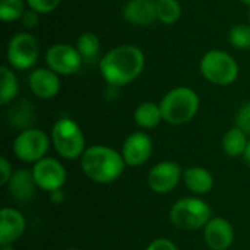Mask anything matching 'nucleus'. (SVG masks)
Returning <instances> with one entry per match:
<instances>
[{"label":"nucleus","instance_id":"obj_1","mask_svg":"<svg viewBox=\"0 0 250 250\" xmlns=\"http://www.w3.org/2000/svg\"><path fill=\"white\" fill-rule=\"evenodd\" d=\"M145 67L144 51L133 44H122L111 48L100 60V73L114 88L133 82Z\"/></svg>","mask_w":250,"mask_h":250},{"label":"nucleus","instance_id":"obj_2","mask_svg":"<svg viewBox=\"0 0 250 250\" xmlns=\"http://www.w3.org/2000/svg\"><path fill=\"white\" fill-rule=\"evenodd\" d=\"M81 166L88 179L95 183H111L117 180L126 163L123 155L113 148L104 145H94L85 149L81 157Z\"/></svg>","mask_w":250,"mask_h":250},{"label":"nucleus","instance_id":"obj_3","mask_svg":"<svg viewBox=\"0 0 250 250\" xmlns=\"http://www.w3.org/2000/svg\"><path fill=\"white\" fill-rule=\"evenodd\" d=\"M163 120L180 126L190 122L199 110V95L188 86L170 89L160 101Z\"/></svg>","mask_w":250,"mask_h":250},{"label":"nucleus","instance_id":"obj_4","mask_svg":"<svg viewBox=\"0 0 250 250\" xmlns=\"http://www.w3.org/2000/svg\"><path fill=\"white\" fill-rule=\"evenodd\" d=\"M51 141L60 157L76 160L85 152V138L79 125L69 119H59L51 129Z\"/></svg>","mask_w":250,"mask_h":250},{"label":"nucleus","instance_id":"obj_5","mask_svg":"<svg viewBox=\"0 0 250 250\" xmlns=\"http://www.w3.org/2000/svg\"><path fill=\"white\" fill-rule=\"evenodd\" d=\"M202 76L214 85H230L239 76V64L223 50H209L204 54L199 63Z\"/></svg>","mask_w":250,"mask_h":250},{"label":"nucleus","instance_id":"obj_6","mask_svg":"<svg viewBox=\"0 0 250 250\" xmlns=\"http://www.w3.org/2000/svg\"><path fill=\"white\" fill-rule=\"evenodd\" d=\"M170 220L180 230H199L211 221V208L199 198H183L171 207Z\"/></svg>","mask_w":250,"mask_h":250},{"label":"nucleus","instance_id":"obj_7","mask_svg":"<svg viewBox=\"0 0 250 250\" xmlns=\"http://www.w3.org/2000/svg\"><path fill=\"white\" fill-rule=\"evenodd\" d=\"M38 41L34 35L28 32H16L7 42V63L16 70L31 69L38 60Z\"/></svg>","mask_w":250,"mask_h":250},{"label":"nucleus","instance_id":"obj_8","mask_svg":"<svg viewBox=\"0 0 250 250\" xmlns=\"http://www.w3.org/2000/svg\"><path fill=\"white\" fill-rule=\"evenodd\" d=\"M50 141L47 135L34 127L23 129L13 142V152L23 163H37L42 160L48 151Z\"/></svg>","mask_w":250,"mask_h":250},{"label":"nucleus","instance_id":"obj_9","mask_svg":"<svg viewBox=\"0 0 250 250\" xmlns=\"http://www.w3.org/2000/svg\"><path fill=\"white\" fill-rule=\"evenodd\" d=\"M45 63L48 69H51L57 75L67 76L76 73L81 69L83 60L76 47L66 42H57L47 50Z\"/></svg>","mask_w":250,"mask_h":250},{"label":"nucleus","instance_id":"obj_10","mask_svg":"<svg viewBox=\"0 0 250 250\" xmlns=\"http://www.w3.org/2000/svg\"><path fill=\"white\" fill-rule=\"evenodd\" d=\"M32 176L37 188L45 192H54L62 189L66 182V170L62 163L54 158H42L32 167Z\"/></svg>","mask_w":250,"mask_h":250},{"label":"nucleus","instance_id":"obj_11","mask_svg":"<svg viewBox=\"0 0 250 250\" xmlns=\"http://www.w3.org/2000/svg\"><path fill=\"white\" fill-rule=\"evenodd\" d=\"M182 179V168L173 161H161L155 164L146 177L148 186L155 193L171 192Z\"/></svg>","mask_w":250,"mask_h":250},{"label":"nucleus","instance_id":"obj_12","mask_svg":"<svg viewBox=\"0 0 250 250\" xmlns=\"http://www.w3.org/2000/svg\"><path fill=\"white\" fill-rule=\"evenodd\" d=\"M152 154V141L144 132H133L125 139L122 155L126 166L138 167L149 160Z\"/></svg>","mask_w":250,"mask_h":250},{"label":"nucleus","instance_id":"obj_13","mask_svg":"<svg viewBox=\"0 0 250 250\" xmlns=\"http://www.w3.org/2000/svg\"><path fill=\"white\" fill-rule=\"evenodd\" d=\"M123 19L132 25L146 26L157 19V0H129L122 10Z\"/></svg>","mask_w":250,"mask_h":250},{"label":"nucleus","instance_id":"obj_14","mask_svg":"<svg viewBox=\"0 0 250 250\" xmlns=\"http://www.w3.org/2000/svg\"><path fill=\"white\" fill-rule=\"evenodd\" d=\"M29 88L41 100L54 98L60 91V79L51 69H35L29 75Z\"/></svg>","mask_w":250,"mask_h":250},{"label":"nucleus","instance_id":"obj_15","mask_svg":"<svg viewBox=\"0 0 250 250\" xmlns=\"http://www.w3.org/2000/svg\"><path fill=\"white\" fill-rule=\"evenodd\" d=\"M204 237L212 250H227L234 240V230L224 218H211L205 226Z\"/></svg>","mask_w":250,"mask_h":250},{"label":"nucleus","instance_id":"obj_16","mask_svg":"<svg viewBox=\"0 0 250 250\" xmlns=\"http://www.w3.org/2000/svg\"><path fill=\"white\" fill-rule=\"evenodd\" d=\"M26 227L23 215L15 208H3L0 211V243L12 245L23 234Z\"/></svg>","mask_w":250,"mask_h":250},{"label":"nucleus","instance_id":"obj_17","mask_svg":"<svg viewBox=\"0 0 250 250\" xmlns=\"http://www.w3.org/2000/svg\"><path fill=\"white\" fill-rule=\"evenodd\" d=\"M6 188H7V192L10 193V196H13L16 201L28 202L34 198L37 185H35L32 171L19 168V170L13 171Z\"/></svg>","mask_w":250,"mask_h":250},{"label":"nucleus","instance_id":"obj_18","mask_svg":"<svg viewBox=\"0 0 250 250\" xmlns=\"http://www.w3.org/2000/svg\"><path fill=\"white\" fill-rule=\"evenodd\" d=\"M186 188L195 195H207L214 186L212 174L204 167H189L183 173Z\"/></svg>","mask_w":250,"mask_h":250},{"label":"nucleus","instance_id":"obj_19","mask_svg":"<svg viewBox=\"0 0 250 250\" xmlns=\"http://www.w3.org/2000/svg\"><path fill=\"white\" fill-rule=\"evenodd\" d=\"M135 122L138 126L144 127V129H152L157 127L161 120H163V113L160 108V104L151 103V101H145L142 104H139L135 110Z\"/></svg>","mask_w":250,"mask_h":250},{"label":"nucleus","instance_id":"obj_20","mask_svg":"<svg viewBox=\"0 0 250 250\" xmlns=\"http://www.w3.org/2000/svg\"><path fill=\"white\" fill-rule=\"evenodd\" d=\"M246 133L239 129L237 126L231 127L227 130V133L223 138V149L229 157H240L245 154V149L248 146V139H246Z\"/></svg>","mask_w":250,"mask_h":250},{"label":"nucleus","instance_id":"obj_21","mask_svg":"<svg viewBox=\"0 0 250 250\" xmlns=\"http://www.w3.org/2000/svg\"><path fill=\"white\" fill-rule=\"evenodd\" d=\"M76 48L85 63H94L100 57L101 42L94 32H83L76 40Z\"/></svg>","mask_w":250,"mask_h":250},{"label":"nucleus","instance_id":"obj_22","mask_svg":"<svg viewBox=\"0 0 250 250\" xmlns=\"http://www.w3.org/2000/svg\"><path fill=\"white\" fill-rule=\"evenodd\" d=\"M19 91L16 75L7 66L0 67V104L6 105L15 100Z\"/></svg>","mask_w":250,"mask_h":250},{"label":"nucleus","instance_id":"obj_23","mask_svg":"<svg viewBox=\"0 0 250 250\" xmlns=\"http://www.w3.org/2000/svg\"><path fill=\"white\" fill-rule=\"evenodd\" d=\"M182 16V6L177 0H157V19L166 25L176 23Z\"/></svg>","mask_w":250,"mask_h":250},{"label":"nucleus","instance_id":"obj_24","mask_svg":"<svg viewBox=\"0 0 250 250\" xmlns=\"http://www.w3.org/2000/svg\"><path fill=\"white\" fill-rule=\"evenodd\" d=\"M25 10L23 0H0V19L3 22L21 21Z\"/></svg>","mask_w":250,"mask_h":250},{"label":"nucleus","instance_id":"obj_25","mask_svg":"<svg viewBox=\"0 0 250 250\" xmlns=\"http://www.w3.org/2000/svg\"><path fill=\"white\" fill-rule=\"evenodd\" d=\"M229 41L234 48L249 50L250 48V25L237 23L229 32Z\"/></svg>","mask_w":250,"mask_h":250},{"label":"nucleus","instance_id":"obj_26","mask_svg":"<svg viewBox=\"0 0 250 250\" xmlns=\"http://www.w3.org/2000/svg\"><path fill=\"white\" fill-rule=\"evenodd\" d=\"M10 119L12 122L16 123L19 127H26L31 125L32 120V107L29 105L28 101H21L12 111H10Z\"/></svg>","mask_w":250,"mask_h":250},{"label":"nucleus","instance_id":"obj_27","mask_svg":"<svg viewBox=\"0 0 250 250\" xmlns=\"http://www.w3.org/2000/svg\"><path fill=\"white\" fill-rule=\"evenodd\" d=\"M29 9L38 12L40 15L42 13H51L59 7L62 0H26Z\"/></svg>","mask_w":250,"mask_h":250},{"label":"nucleus","instance_id":"obj_28","mask_svg":"<svg viewBox=\"0 0 250 250\" xmlns=\"http://www.w3.org/2000/svg\"><path fill=\"white\" fill-rule=\"evenodd\" d=\"M236 122H237V127L242 129L246 135H250V101L245 103L239 113H237V117H236Z\"/></svg>","mask_w":250,"mask_h":250},{"label":"nucleus","instance_id":"obj_29","mask_svg":"<svg viewBox=\"0 0 250 250\" xmlns=\"http://www.w3.org/2000/svg\"><path fill=\"white\" fill-rule=\"evenodd\" d=\"M21 21H22L23 26H26L29 29L31 28H35L38 25V21H40V13L35 12V10H32V9H26L25 13H23V16L21 18Z\"/></svg>","mask_w":250,"mask_h":250},{"label":"nucleus","instance_id":"obj_30","mask_svg":"<svg viewBox=\"0 0 250 250\" xmlns=\"http://www.w3.org/2000/svg\"><path fill=\"white\" fill-rule=\"evenodd\" d=\"M146 250H179L177 249V246L173 243V242H170V240H167V239H157V240H154Z\"/></svg>","mask_w":250,"mask_h":250},{"label":"nucleus","instance_id":"obj_31","mask_svg":"<svg viewBox=\"0 0 250 250\" xmlns=\"http://www.w3.org/2000/svg\"><path fill=\"white\" fill-rule=\"evenodd\" d=\"M0 170H1V180H0V185L1 186H6L7 182L10 180L12 177V167L9 164V161L6 160V157H1L0 158Z\"/></svg>","mask_w":250,"mask_h":250},{"label":"nucleus","instance_id":"obj_32","mask_svg":"<svg viewBox=\"0 0 250 250\" xmlns=\"http://www.w3.org/2000/svg\"><path fill=\"white\" fill-rule=\"evenodd\" d=\"M51 193V201L54 202V204H63V201H64V193L62 192V189H59V190H54V192H50Z\"/></svg>","mask_w":250,"mask_h":250},{"label":"nucleus","instance_id":"obj_33","mask_svg":"<svg viewBox=\"0 0 250 250\" xmlns=\"http://www.w3.org/2000/svg\"><path fill=\"white\" fill-rule=\"evenodd\" d=\"M243 158H245V161H246V163L250 166V141L248 142V146H246V149H245Z\"/></svg>","mask_w":250,"mask_h":250},{"label":"nucleus","instance_id":"obj_34","mask_svg":"<svg viewBox=\"0 0 250 250\" xmlns=\"http://www.w3.org/2000/svg\"><path fill=\"white\" fill-rule=\"evenodd\" d=\"M242 3H245V4H248V6H250V0H240Z\"/></svg>","mask_w":250,"mask_h":250},{"label":"nucleus","instance_id":"obj_35","mask_svg":"<svg viewBox=\"0 0 250 250\" xmlns=\"http://www.w3.org/2000/svg\"><path fill=\"white\" fill-rule=\"evenodd\" d=\"M64 250H81V249H76V248H70V249H64Z\"/></svg>","mask_w":250,"mask_h":250},{"label":"nucleus","instance_id":"obj_36","mask_svg":"<svg viewBox=\"0 0 250 250\" xmlns=\"http://www.w3.org/2000/svg\"><path fill=\"white\" fill-rule=\"evenodd\" d=\"M249 21H250V10H249Z\"/></svg>","mask_w":250,"mask_h":250}]
</instances>
